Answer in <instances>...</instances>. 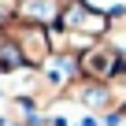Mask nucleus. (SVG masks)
<instances>
[{"instance_id": "1", "label": "nucleus", "mask_w": 126, "mask_h": 126, "mask_svg": "<svg viewBox=\"0 0 126 126\" xmlns=\"http://www.w3.org/2000/svg\"><path fill=\"white\" fill-rule=\"evenodd\" d=\"M119 71H122V56L111 48V41H93L85 52L74 56V74H78L82 82L104 85V82H111Z\"/></svg>"}, {"instance_id": "2", "label": "nucleus", "mask_w": 126, "mask_h": 126, "mask_svg": "<svg viewBox=\"0 0 126 126\" xmlns=\"http://www.w3.org/2000/svg\"><path fill=\"white\" fill-rule=\"evenodd\" d=\"M59 26L67 30V33L85 37V41H100V37L111 30V22H108L100 11L85 8L82 0H59Z\"/></svg>"}]
</instances>
